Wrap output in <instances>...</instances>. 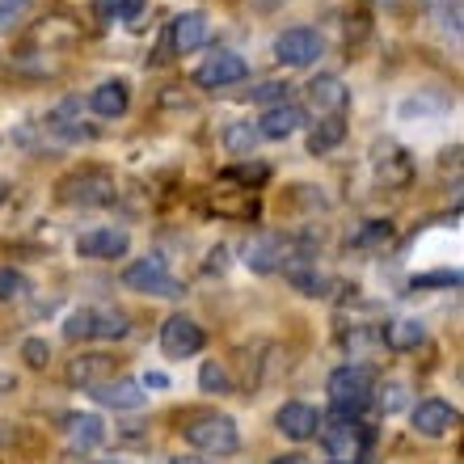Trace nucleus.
I'll return each mask as SVG.
<instances>
[{
	"instance_id": "obj_14",
	"label": "nucleus",
	"mask_w": 464,
	"mask_h": 464,
	"mask_svg": "<svg viewBox=\"0 0 464 464\" xmlns=\"http://www.w3.org/2000/svg\"><path fill=\"white\" fill-rule=\"evenodd\" d=\"M114 376V359L111 354H76L72 363H68V380L72 384H81V389H98V384H106V380Z\"/></svg>"
},
{
	"instance_id": "obj_16",
	"label": "nucleus",
	"mask_w": 464,
	"mask_h": 464,
	"mask_svg": "<svg viewBox=\"0 0 464 464\" xmlns=\"http://www.w3.org/2000/svg\"><path fill=\"white\" fill-rule=\"evenodd\" d=\"M304 93H308V106H313L317 114H343L346 111V98H351L338 76H317Z\"/></svg>"
},
{
	"instance_id": "obj_34",
	"label": "nucleus",
	"mask_w": 464,
	"mask_h": 464,
	"mask_svg": "<svg viewBox=\"0 0 464 464\" xmlns=\"http://www.w3.org/2000/svg\"><path fill=\"white\" fill-rule=\"evenodd\" d=\"M140 384H144V389H165V384H169V380L160 376V372H148V380H140Z\"/></svg>"
},
{
	"instance_id": "obj_3",
	"label": "nucleus",
	"mask_w": 464,
	"mask_h": 464,
	"mask_svg": "<svg viewBox=\"0 0 464 464\" xmlns=\"http://www.w3.org/2000/svg\"><path fill=\"white\" fill-rule=\"evenodd\" d=\"M114 178L106 169H76L68 173L60 182V198L68 203V208H106V203H114Z\"/></svg>"
},
{
	"instance_id": "obj_9",
	"label": "nucleus",
	"mask_w": 464,
	"mask_h": 464,
	"mask_svg": "<svg viewBox=\"0 0 464 464\" xmlns=\"http://www.w3.org/2000/svg\"><path fill=\"white\" fill-rule=\"evenodd\" d=\"M127 249H131V237L122 228H93L76 237V254L89 262H114V257H127Z\"/></svg>"
},
{
	"instance_id": "obj_19",
	"label": "nucleus",
	"mask_w": 464,
	"mask_h": 464,
	"mask_svg": "<svg viewBox=\"0 0 464 464\" xmlns=\"http://www.w3.org/2000/svg\"><path fill=\"white\" fill-rule=\"evenodd\" d=\"M89 106H93V114H102V119H119V114H127V106H131V93H127L122 81H102V85L89 93Z\"/></svg>"
},
{
	"instance_id": "obj_11",
	"label": "nucleus",
	"mask_w": 464,
	"mask_h": 464,
	"mask_svg": "<svg viewBox=\"0 0 464 464\" xmlns=\"http://www.w3.org/2000/svg\"><path fill=\"white\" fill-rule=\"evenodd\" d=\"M410 418H414V430L418 435H427V440H440V435H448V430L460 422V414H456L452 405L435 401V397H430V401H418Z\"/></svg>"
},
{
	"instance_id": "obj_23",
	"label": "nucleus",
	"mask_w": 464,
	"mask_h": 464,
	"mask_svg": "<svg viewBox=\"0 0 464 464\" xmlns=\"http://www.w3.org/2000/svg\"><path fill=\"white\" fill-rule=\"evenodd\" d=\"M422 338H427V330L414 317H401V321H392V325H384V343L392 351H414V346H422Z\"/></svg>"
},
{
	"instance_id": "obj_1",
	"label": "nucleus",
	"mask_w": 464,
	"mask_h": 464,
	"mask_svg": "<svg viewBox=\"0 0 464 464\" xmlns=\"http://www.w3.org/2000/svg\"><path fill=\"white\" fill-rule=\"evenodd\" d=\"M372 389H376V372H372L367 363L338 367V372L330 376V384H325L334 414H346V418H359L367 405H372Z\"/></svg>"
},
{
	"instance_id": "obj_2",
	"label": "nucleus",
	"mask_w": 464,
	"mask_h": 464,
	"mask_svg": "<svg viewBox=\"0 0 464 464\" xmlns=\"http://www.w3.org/2000/svg\"><path fill=\"white\" fill-rule=\"evenodd\" d=\"M186 443L208 456H232L241 448V430L228 414H203L195 422H186Z\"/></svg>"
},
{
	"instance_id": "obj_27",
	"label": "nucleus",
	"mask_w": 464,
	"mask_h": 464,
	"mask_svg": "<svg viewBox=\"0 0 464 464\" xmlns=\"http://www.w3.org/2000/svg\"><path fill=\"white\" fill-rule=\"evenodd\" d=\"M287 93H292V85H283V81H262V85L254 89V102H262V106H283L287 102Z\"/></svg>"
},
{
	"instance_id": "obj_8",
	"label": "nucleus",
	"mask_w": 464,
	"mask_h": 464,
	"mask_svg": "<svg viewBox=\"0 0 464 464\" xmlns=\"http://www.w3.org/2000/svg\"><path fill=\"white\" fill-rule=\"evenodd\" d=\"M245 60L237 55V51H216V55H208V60L198 63L195 72V85L198 89H228L237 85V81H245Z\"/></svg>"
},
{
	"instance_id": "obj_12",
	"label": "nucleus",
	"mask_w": 464,
	"mask_h": 464,
	"mask_svg": "<svg viewBox=\"0 0 464 464\" xmlns=\"http://www.w3.org/2000/svg\"><path fill=\"white\" fill-rule=\"evenodd\" d=\"M93 397H98L102 405H111V410H144L148 405V392L140 380H106V384H98L93 389Z\"/></svg>"
},
{
	"instance_id": "obj_35",
	"label": "nucleus",
	"mask_w": 464,
	"mask_h": 464,
	"mask_svg": "<svg viewBox=\"0 0 464 464\" xmlns=\"http://www.w3.org/2000/svg\"><path fill=\"white\" fill-rule=\"evenodd\" d=\"M270 464H308V460H304V456H295V452H292V456H279V460H270Z\"/></svg>"
},
{
	"instance_id": "obj_24",
	"label": "nucleus",
	"mask_w": 464,
	"mask_h": 464,
	"mask_svg": "<svg viewBox=\"0 0 464 464\" xmlns=\"http://www.w3.org/2000/svg\"><path fill=\"white\" fill-rule=\"evenodd\" d=\"M389 241H392V220H367L359 232H351L354 249H376V245H389Z\"/></svg>"
},
{
	"instance_id": "obj_30",
	"label": "nucleus",
	"mask_w": 464,
	"mask_h": 464,
	"mask_svg": "<svg viewBox=\"0 0 464 464\" xmlns=\"http://www.w3.org/2000/svg\"><path fill=\"white\" fill-rule=\"evenodd\" d=\"M144 9H148V0H114V17L119 22H140Z\"/></svg>"
},
{
	"instance_id": "obj_10",
	"label": "nucleus",
	"mask_w": 464,
	"mask_h": 464,
	"mask_svg": "<svg viewBox=\"0 0 464 464\" xmlns=\"http://www.w3.org/2000/svg\"><path fill=\"white\" fill-rule=\"evenodd\" d=\"M275 427L287 435V440H295V443H304V440H317V430H321V414L313 410V405H304V401H287L275 414Z\"/></svg>"
},
{
	"instance_id": "obj_26",
	"label": "nucleus",
	"mask_w": 464,
	"mask_h": 464,
	"mask_svg": "<svg viewBox=\"0 0 464 464\" xmlns=\"http://www.w3.org/2000/svg\"><path fill=\"white\" fill-rule=\"evenodd\" d=\"M257 140H262V135H257V127H249V122H237V127H228V135H224L228 152H237V157H249Z\"/></svg>"
},
{
	"instance_id": "obj_17",
	"label": "nucleus",
	"mask_w": 464,
	"mask_h": 464,
	"mask_svg": "<svg viewBox=\"0 0 464 464\" xmlns=\"http://www.w3.org/2000/svg\"><path fill=\"white\" fill-rule=\"evenodd\" d=\"M287 257V241L283 237H254V241L245 245V266L257 270V275H266V270H279V262Z\"/></svg>"
},
{
	"instance_id": "obj_25",
	"label": "nucleus",
	"mask_w": 464,
	"mask_h": 464,
	"mask_svg": "<svg viewBox=\"0 0 464 464\" xmlns=\"http://www.w3.org/2000/svg\"><path fill=\"white\" fill-rule=\"evenodd\" d=\"M25 295H30V279H25V270L0 266V304H13V300H25Z\"/></svg>"
},
{
	"instance_id": "obj_21",
	"label": "nucleus",
	"mask_w": 464,
	"mask_h": 464,
	"mask_svg": "<svg viewBox=\"0 0 464 464\" xmlns=\"http://www.w3.org/2000/svg\"><path fill=\"white\" fill-rule=\"evenodd\" d=\"M343 135H346V119H343V114H325V119L308 131V152H313V157H325L330 148L343 144Z\"/></svg>"
},
{
	"instance_id": "obj_31",
	"label": "nucleus",
	"mask_w": 464,
	"mask_h": 464,
	"mask_svg": "<svg viewBox=\"0 0 464 464\" xmlns=\"http://www.w3.org/2000/svg\"><path fill=\"white\" fill-rule=\"evenodd\" d=\"M25 9H30V0H0V25H13Z\"/></svg>"
},
{
	"instance_id": "obj_33",
	"label": "nucleus",
	"mask_w": 464,
	"mask_h": 464,
	"mask_svg": "<svg viewBox=\"0 0 464 464\" xmlns=\"http://www.w3.org/2000/svg\"><path fill=\"white\" fill-rule=\"evenodd\" d=\"M384 392H389V397H380V405H384V414H392V410H401V401H405V397H401V384H389V389H384Z\"/></svg>"
},
{
	"instance_id": "obj_5",
	"label": "nucleus",
	"mask_w": 464,
	"mask_h": 464,
	"mask_svg": "<svg viewBox=\"0 0 464 464\" xmlns=\"http://www.w3.org/2000/svg\"><path fill=\"white\" fill-rule=\"evenodd\" d=\"M317 435H321V443H325V452H330L334 460H359V452L372 443V430H367L359 418H346V414H334L330 422L321 418Z\"/></svg>"
},
{
	"instance_id": "obj_13",
	"label": "nucleus",
	"mask_w": 464,
	"mask_h": 464,
	"mask_svg": "<svg viewBox=\"0 0 464 464\" xmlns=\"http://www.w3.org/2000/svg\"><path fill=\"white\" fill-rule=\"evenodd\" d=\"M169 43H173V51H178V55L198 51L203 43H208V17H203L198 9L178 13V17H173V25H169Z\"/></svg>"
},
{
	"instance_id": "obj_32",
	"label": "nucleus",
	"mask_w": 464,
	"mask_h": 464,
	"mask_svg": "<svg viewBox=\"0 0 464 464\" xmlns=\"http://www.w3.org/2000/svg\"><path fill=\"white\" fill-rule=\"evenodd\" d=\"M460 283V275H422V279H414V287H456Z\"/></svg>"
},
{
	"instance_id": "obj_29",
	"label": "nucleus",
	"mask_w": 464,
	"mask_h": 464,
	"mask_svg": "<svg viewBox=\"0 0 464 464\" xmlns=\"http://www.w3.org/2000/svg\"><path fill=\"white\" fill-rule=\"evenodd\" d=\"M22 354H25V363H30V367H47L51 346L43 343V338H25V343H22Z\"/></svg>"
},
{
	"instance_id": "obj_36",
	"label": "nucleus",
	"mask_w": 464,
	"mask_h": 464,
	"mask_svg": "<svg viewBox=\"0 0 464 464\" xmlns=\"http://www.w3.org/2000/svg\"><path fill=\"white\" fill-rule=\"evenodd\" d=\"M334 464H367V460H334Z\"/></svg>"
},
{
	"instance_id": "obj_22",
	"label": "nucleus",
	"mask_w": 464,
	"mask_h": 464,
	"mask_svg": "<svg viewBox=\"0 0 464 464\" xmlns=\"http://www.w3.org/2000/svg\"><path fill=\"white\" fill-rule=\"evenodd\" d=\"M76 111H81V102H63L60 111H51V119H47V127L60 140H89V127H81V119H76Z\"/></svg>"
},
{
	"instance_id": "obj_15",
	"label": "nucleus",
	"mask_w": 464,
	"mask_h": 464,
	"mask_svg": "<svg viewBox=\"0 0 464 464\" xmlns=\"http://www.w3.org/2000/svg\"><path fill=\"white\" fill-rule=\"evenodd\" d=\"M300 122H304V111L292 106V102H283V106L262 111V119H257V135H262V140H287V135L300 131Z\"/></svg>"
},
{
	"instance_id": "obj_7",
	"label": "nucleus",
	"mask_w": 464,
	"mask_h": 464,
	"mask_svg": "<svg viewBox=\"0 0 464 464\" xmlns=\"http://www.w3.org/2000/svg\"><path fill=\"white\" fill-rule=\"evenodd\" d=\"M203 343H208V338H203V325L182 317V313L160 325V351L169 354V359H190V354L203 351Z\"/></svg>"
},
{
	"instance_id": "obj_20",
	"label": "nucleus",
	"mask_w": 464,
	"mask_h": 464,
	"mask_svg": "<svg viewBox=\"0 0 464 464\" xmlns=\"http://www.w3.org/2000/svg\"><path fill=\"white\" fill-rule=\"evenodd\" d=\"M63 430H68V448H76V452H89L106 440V427H102L98 414H72Z\"/></svg>"
},
{
	"instance_id": "obj_28",
	"label": "nucleus",
	"mask_w": 464,
	"mask_h": 464,
	"mask_svg": "<svg viewBox=\"0 0 464 464\" xmlns=\"http://www.w3.org/2000/svg\"><path fill=\"white\" fill-rule=\"evenodd\" d=\"M198 384H203V392H228L232 389L228 372H224L220 363H203V372H198Z\"/></svg>"
},
{
	"instance_id": "obj_6",
	"label": "nucleus",
	"mask_w": 464,
	"mask_h": 464,
	"mask_svg": "<svg viewBox=\"0 0 464 464\" xmlns=\"http://www.w3.org/2000/svg\"><path fill=\"white\" fill-rule=\"evenodd\" d=\"M321 51H325V43H321V34L308 30V25H292V30H283V34L275 38V60L287 63V68H308V63H317Z\"/></svg>"
},
{
	"instance_id": "obj_18",
	"label": "nucleus",
	"mask_w": 464,
	"mask_h": 464,
	"mask_svg": "<svg viewBox=\"0 0 464 464\" xmlns=\"http://www.w3.org/2000/svg\"><path fill=\"white\" fill-rule=\"evenodd\" d=\"M131 334V321L122 308H89V338L98 343H119Z\"/></svg>"
},
{
	"instance_id": "obj_4",
	"label": "nucleus",
	"mask_w": 464,
	"mask_h": 464,
	"mask_svg": "<svg viewBox=\"0 0 464 464\" xmlns=\"http://www.w3.org/2000/svg\"><path fill=\"white\" fill-rule=\"evenodd\" d=\"M122 283H127L131 292L160 295V300H178V295L186 292L182 283L169 275V262H165L160 254H148V257H140V262H131V266L122 270Z\"/></svg>"
}]
</instances>
